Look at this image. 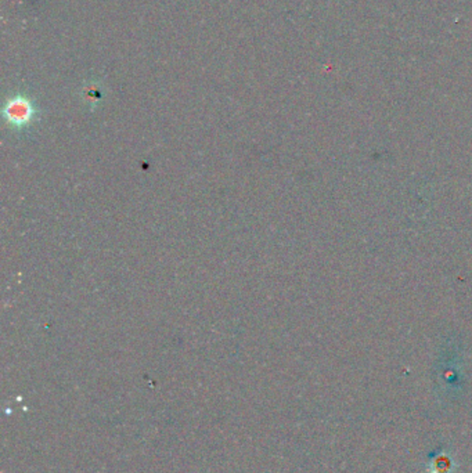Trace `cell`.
I'll return each instance as SVG.
<instances>
[{
	"mask_svg": "<svg viewBox=\"0 0 472 473\" xmlns=\"http://www.w3.org/2000/svg\"><path fill=\"white\" fill-rule=\"evenodd\" d=\"M33 114H34V109H33L31 102L23 97L13 99L4 108V116L8 119L10 124L16 126L27 125L31 121Z\"/></svg>",
	"mask_w": 472,
	"mask_h": 473,
	"instance_id": "1",
	"label": "cell"
}]
</instances>
